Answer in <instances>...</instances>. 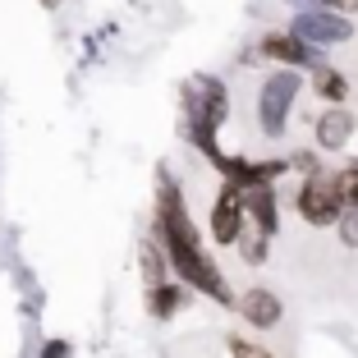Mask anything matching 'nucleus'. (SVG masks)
Returning a JSON list of instances; mask_svg holds the SVG:
<instances>
[{
    "instance_id": "f257e3e1",
    "label": "nucleus",
    "mask_w": 358,
    "mask_h": 358,
    "mask_svg": "<svg viewBox=\"0 0 358 358\" xmlns=\"http://www.w3.org/2000/svg\"><path fill=\"white\" fill-rule=\"evenodd\" d=\"M157 184H161V189H157V239L166 243V257H170V266L179 271V285H193L198 294L234 308V289L225 285V275L211 266V257L202 253L198 230H193L189 207H184V193L175 189L170 170H161Z\"/></svg>"
},
{
    "instance_id": "f03ea898",
    "label": "nucleus",
    "mask_w": 358,
    "mask_h": 358,
    "mask_svg": "<svg viewBox=\"0 0 358 358\" xmlns=\"http://www.w3.org/2000/svg\"><path fill=\"white\" fill-rule=\"evenodd\" d=\"M299 87H303L299 69H275V74L262 83V96H257V120H262V134L266 138H280L285 134L289 110H294V101H299Z\"/></svg>"
},
{
    "instance_id": "7ed1b4c3",
    "label": "nucleus",
    "mask_w": 358,
    "mask_h": 358,
    "mask_svg": "<svg viewBox=\"0 0 358 358\" xmlns=\"http://www.w3.org/2000/svg\"><path fill=\"white\" fill-rule=\"evenodd\" d=\"M225 115H230V92H225L221 78L198 74V78L184 83V124H198L207 134H216L225 124Z\"/></svg>"
},
{
    "instance_id": "20e7f679",
    "label": "nucleus",
    "mask_w": 358,
    "mask_h": 358,
    "mask_svg": "<svg viewBox=\"0 0 358 358\" xmlns=\"http://www.w3.org/2000/svg\"><path fill=\"white\" fill-rule=\"evenodd\" d=\"M294 211L303 216L308 225H317V230H327V225H340V198H336V184H331L327 170H317V175L303 179V189H299L294 198Z\"/></svg>"
},
{
    "instance_id": "39448f33",
    "label": "nucleus",
    "mask_w": 358,
    "mask_h": 358,
    "mask_svg": "<svg viewBox=\"0 0 358 358\" xmlns=\"http://www.w3.org/2000/svg\"><path fill=\"white\" fill-rule=\"evenodd\" d=\"M289 32L317 51V46H340V42H349V37H354V23H349L345 14H331V10H299V19L289 23Z\"/></svg>"
},
{
    "instance_id": "423d86ee",
    "label": "nucleus",
    "mask_w": 358,
    "mask_h": 358,
    "mask_svg": "<svg viewBox=\"0 0 358 358\" xmlns=\"http://www.w3.org/2000/svg\"><path fill=\"white\" fill-rule=\"evenodd\" d=\"M243 221H248V211H243V189L239 184H221V193H216V202H211V239L221 243H234L243 230Z\"/></svg>"
},
{
    "instance_id": "0eeeda50",
    "label": "nucleus",
    "mask_w": 358,
    "mask_h": 358,
    "mask_svg": "<svg viewBox=\"0 0 358 358\" xmlns=\"http://www.w3.org/2000/svg\"><path fill=\"white\" fill-rule=\"evenodd\" d=\"M234 308L243 313V322H248L253 331H271L275 322L285 317V303L275 299V289H262V285H257V289H248L243 299H234Z\"/></svg>"
},
{
    "instance_id": "6e6552de",
    "label": "nucleus",
    "mask_w": 358,
    "mask_h": 358,
    "mask_svg": "<svg viewBox=\"0 0 358 358\" xmlns=\"http://www.w3.org/2000/svg\"><path fill=\"white\" fill-rule=\"evenodd\" d=\"M262 55H271V60H280L285 69H322V60H317V51L308 42H299L294 32H271L262 42Z\"/></svg>"
},
{
    "instance_id": "1a4fd4ad",
    "label": "nucleus",
    "mask_w": 358,
    "mask_h": 358,
    "mask_svg": "<svg viewBox=\"0 0 358 358\" xmlns=\"http://www.w3.org/2000/svg\"><path fill=\"white\" fill-rule=\"evenodd\" d=\"M243 211H248V225H257L266 239L280 230V216H275V189H271V184L243 189Z\"/></svg>"
},
{
    "instance_id": "9d476101",
    "label": "nucleus",
    "mask_w": 358,
    "mask_h": 358,
    "mask_svg": "<svg viewBox=\"0 0 358 358\" xmlns=\"http://www.w3.org/2000/svg\"><path fill=\"white\" fill-rule=\"evenodd\" d=\"M313 134H317V148L340 152V148H349V138H354V115H349L345 106H327V115L313 124Z\"/></svg>"
},
{
    "instance_id": "9b49d317",
    "label": "nucleus",
    "mask_w": 358,
    "mask_h": 358,
    "mask_svg": "<svg viewBox=\"0 0 358 358\" xmlns=\"http://www.w3.org/2000/svg\"><path fill=\"white\" fill-rule=\"evenodd\" d=\"M313 87H317V96H322V101H331V106H345V96H349V78L340 74V69H331V64H322V69H317Z\"/></svg>"
},
{
    "instance_id": "f8f14e48",
    "label": "nucleus",
    "mask_w": 358,
    "mask_h": 358,
    "mask_svg": "<svg viewBox=\"0 0 358 358\" xmlns=\"http://www.w3.org/2000/svg\"><path fill=\"white\" fill-rule=\"evenodd\" d=\"M179 308H184V285H157V289H152V317H161V322H166V317H175Z\"/></svg>"
},
{
    "instance_id": "ddd939ff",
    "label": "nucleus",
    "mask_w": 358,
    "mask_h": 358,
    "mask_svg": "<svg viewBox=\"0 0 358 358\" xmlns=\"http://www.w3.org/2000/svg\"><path fill=\"white\" fill-rule=\"evenodd\" d=\"M234 243H239V253H243V262H248V266H257L266 257V234L257 230V225H248V221H243V230H239V239H234Z\"/></svg>"
},
{
    "instance_id": "4468645a",
    "label": "nucleus",
    "mask_w": 358,
    "mask_h": 358,
    "mask_svg": "<svg viewBox=\"0 0 358 358\" xmlns=\"http://www.w3.org/2000/svg\"><path fill=\"white\" fill-rule=\"evenodd\" d=\"M331 184H336L340 211H358V166H345L340 175H331Z\"/></svg>"
},
{
    "instance_id": "2eb2a0df",
    "label": "nucleus",
    "mask_w": 358,
    "mask_h": 358,
    "mask_svg": "<svg viewBox=\"0 0 358 358\" xmlns=\"http://www.w3.org/2000/svg\"><path fill=\"white\" fill-rule=\"evenodd\" d=\"M138 262H143V280H148V289L166 285V262H161V248H157V243H143Z\"/></svg>"
},
{
    "instance_id": "dca6fc26",
    "label": "nucleus",
    "mask_w": 358,
    "mask_h": 358,
    "mask_svg": "<svg viewBox=\"0 0 358 358\" xmlns=\"http://www.w3.org/2000/svg\"><path fill=\"white\" fill-rule=\"evenodd\" d=\"M230 358H271L257 340H239V336H230Z\"/></svg>"
},
{
    "instance_id": "f3484780",
    "label": "nucleus",
    "mask_w": 358,
    "mask_h": 358,
    "mask_svg": "<svg viewBox=\"0 0 358 358\" xmlns=\"http://www.w3.org/2000/svg\"><path fill=\"white\" fill-rule=\"evenodd\" d=\"M340 239H345L349 248H358V211H345V216H340Z\"/></svg>"
},
{
    "instance_id": "a211bd4d",
    "label": "nucleus",
    "mask_w": 358,
    "mask_h": 358,
    "mask_svg": "<svg viewBox=\"0 0 358 358\" xmlns=\"http://www.w3.org/2000/svg\"><path fill=\"white\" fill-rule=\"evenodd\" d=\"M313 5L317 10H331V14H345V19L358 10V0H313Z\"/></svg>"
},
{
    "instance_id": "6ab92c4d",
    "label": "nucleus",
    "mask_w": 358,
    "mask_h": 358,
    "mask_svg": "<svg viewBox=\"0 0 358 358\" xmlns=\"http://www.w3.org/2000/svg\"><path fill=\"white\" fill-rule=\"evenodd\" d=\"M289 166L303 170V175H317V157H313V152H294V157H289Z\"/></svg>"
},
{
    "instance_id": "aec40b11",
    "label": "nucleus",
    "mask_w": 358,
    "mask_h": 358,
    "mask_svg": "<svg viewBox=\"0 0 358 358\" xmlns=\"http://www.w3.org/2000/svg\"><path fill=\"white\" fill-rule=\"evenodd\" d=\"M64 354H69L64 345H46V349H42V358H64Z\"/></svg>"
},
{
    "instance_id": "412c9836",
    "label": "nucleus",
    "mask_w": 358,
    "mask_h": 358,
    "mask_svg": "<svg viewBox=\"0 0 358 358\" xmlns=\"http://www.w3.org/2000/svg\"><path fill=\"white\" fill-rule=\"evenodd\" d=\"M289 5H303V10H317V5H313V0H289Z\"/></svg>"
}]
</instances>
